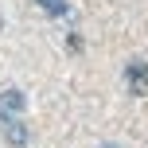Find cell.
I'll return each instance as SVG.
<instances>
[{"mask_svg":"<svg viewBox=\"0 0 148 148\" xmlns=\"http://www.w3.org/2000/svg\"><path fill=\"white\" fill-rule=\"evenodd\" d=\"M23 109H27V97H23V90H4V94H0V121L23 117Z\"/></svg>","mask_w":148,"mask_h":148,"instance_id":"6da1fadb","label":"cell"},{"mask_svg":"<svg viewBox=\"0 0 148 148\" xmlns=\"http://www.w3.org/2000/svg\"><path fill=\"white\" fill-rule=\"evenodd\" d=\"M125 78H129V90H133L136 97H144V94H148V62L133 59V62L125 66Z\"/></svg>","mask_w":148,"mask_h":148,"instance_id":"7a4b0ae2","label":"cell"},{"mask_svg":"<svg viewBox=\"0 0 148 148\" xmlns=\"http://www.w3.org/2000/svg\"><path fill=\"white\" fill-rule=\"evenodd\" d=\"M4 140L12 144V148H23L31 140V133H27V125H23V117H12V121H4Z\"/></svg>","mask_w":148,"mask_h":148,"instance_id":"3957f363","label":"cell"},{"mask_svg":"<svg viewBox=\"0 0 148 148\" xmlns=\"http://www.w3.org/2000/svg\"><path fill=\"white\" fill-rule=\"evenodd\" d=\"M39 8H43L47 16H66L70 4H66V0H39Z\"/></svg>","mask_w":148,"mask_h":148,"instance_id":"277c9868","label":"cell"},{"mask_svg":"<svg viewBox=\"0 0 148 148\" xmlns=\"http://www.w3.org/2000/svg\"><path fill=\"white\" fill-rule=\"evenodd\" d=\"M101 148H117V144H101Z\"/></svg>","mask_w":148,"mask_h":148,"instance_id":"5b68a950","label":"cell"}]
</instances>
